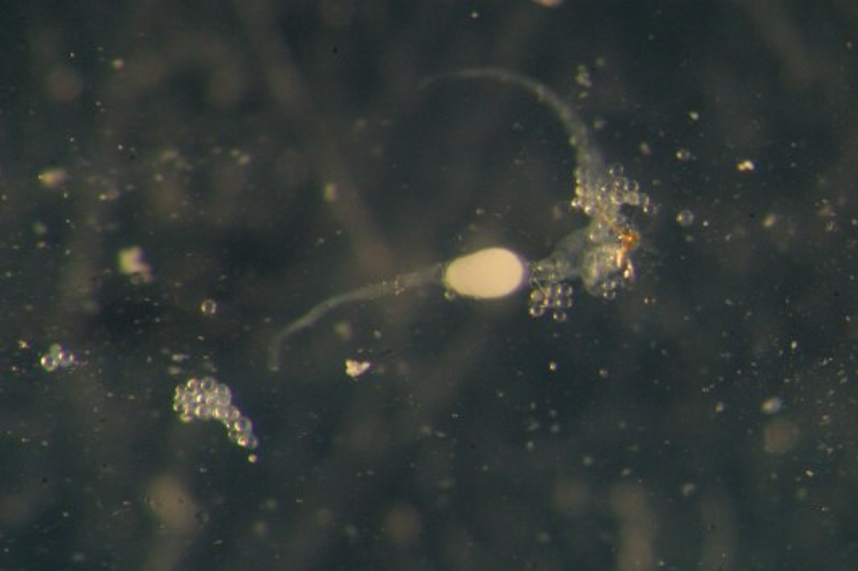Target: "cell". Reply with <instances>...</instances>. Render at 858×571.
<instances>
[{"instance_id":"6da1fadb","label":"cell","mask_w":858,"mask_h":571,"mask_svg":"<svg viewBox=\"0 0 858 571\" xmlns=\"http://www.w3.org/2000/svg\"><path fill=\"white\" fill-rule=\"evenodd\" d=\"M524 279V266L511 251L488 248L462 256L446 271V284L472 298H501L516 292Z\"/></svg>"},{"instance_id":"7a4b0ae2","label":"cell","mask_w":858,"mask_h":571,"mask_svg":"<svg viewBox=\"0 0 858 571\" xmlns=\"http://www.w3.org/2000/svg\"><path fill=\"white\" fill-rule=\"evenodd\" d=\"M137 263H139V261H137V256L134 251H132V253H126V255L123 256L124 269H128V271H137V269H139Z\"/></svg>"}]
</instances>
